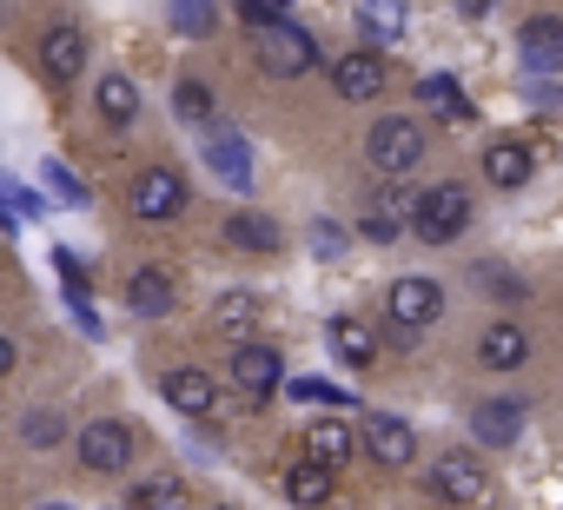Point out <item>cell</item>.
Segmentation results:
<instances>
[{
    "label": "cell",
    "instance_id": "ba28073f",
    "mask_svg": "<svg viewBox=\"0 0 563 510\" xmlns=\"http://www.w3.org/2000/svg\"><path fill=\"white\" fill-rule=\"evenodd\" d=\"M431 490H438L444 503H477V497L490 490V477H484V464H477L471 451H444V457L431 464Z\"/></svg>",
    "mask_w": 563,
    "mask_h": 510
},
{
    "label": "cell",
    "instance_id": "9c48e42d",
    "mask_svg": "<svg viewBox=\"0 0 563 510\" xmlns=\"http://www.w3.org/2000/svg\"><path fill=\"white\" fill-rule=\"evenodd\" d=\"M517 54H523V67H530L537 80L563 74V14H537V21L517 34Z\"/></svg>",
    "mask_w": 563,
    "mask_h": 510
},
{
    "label": "cell",
    "instance_id": "8992f818",
    "mask_svg": "<svg viewBox=\"0 0 563 510\" xmlns=\"http://www.w3.org/2000/svg\"><path fill=\"white\" fill-rule=\"evenodd\" d=\"M232 385H239L245 398H272L278 385H286V365H278V352H272V345L239 339V345H232Z\"/></svg>",
    "mask_w": 563,
    "mask_h": 510
},
{
    "label": "cell",
    "instance_id": "ac0fdd59",
    "mask_svg": "<svg viewBox=\"0 0 563 510\" xmlns=\"http://www.w3.org/2000/svg\"><path fill=\"white\" fill-rule=\"evenodd\" d=\"M352 451H358V431H352V424H339V418H319V424L306 431V457H312V464H325V470H339Z\"/></svg>",
    "mask_w": 563,
    "mask_h": 510
},
{
    "label": "cell",
    "instance_id": "d590c367",
    "mask_svg": "<svg viewBox=\"0 0 563 510\" xmlns=\"http://www.w3.org/2000/svg\"><path fill=\"white\" fill-rule=\"evenodd\" d=\"M239 21L245 27H265V21H278V8H272V0H239Z\"/></svg>",
    "mask_w": 563,
    "mask_h": 510
},
{
    "label": "cell",
    "instance_id": "e575fe53",
    "mask_svg": "<svg viewBox=\"0 0 563 510\" xmlns=\"http://www.w3.org/2000/svg\"><path fill=\"white\" fill-rule=\"evenodd\" d=\"M477 279H484V292H497V299H523V292H530V286H523V279H510L504 266H484Z\"/></svg>",
    "mask_w": 563,
    "mask_h": 510
},
{
    "label": "cell",
    "instance_id": "8fae6325",
    "mask_svg": "<svg viewBox=\"0 0 563 510\" xmlns=\"http://www.w3.org/2000/svg\"><path fill=\"white\" fill-rule=\"evenodd\" d=\"M80 67H87V34L80 27H47L41 34V74L54 87H67V80H80Z\"/></svg>",
    "mask_w": 563,
    "mask_h": 510
},
{
    "label": "cell",
    "instance_id": "ab89813d",
    "mask_svg": "<svg viewBox=\"0 0 563 510\" xmlns=\"http://www.w3.org/2000/svg\"><path fill=\"white\" fill-rule=\"evenodd\" d=\"M457 8H464V14H471V21H477V14H484V8H490V0H457Z\"/></svg>",
    "mask_w": 563,
    "mask_h": 510
},
{
    "label": "cell",
    "instance_id": "74e56055",
    "mask_svg": "<svg viewBox=\"0 0 563 510\" xmlns=\"http://www.w3.org/2000/svg\"><path fill=\"white\" fill-rule=\"evenodd\" d=\"M530 100H537V107H550V113H563V93H556V87H530Z\"/></svg>",
    "mask_w": 563,
    "mask_h": 510
},
{
    "label": "cell",
    "instance_id": "e0dca14e",
    "mask_svg": "<svg viewBox=\"0 0 563 510\" xmlns=\"http://www.w3.org/2000/svg\"><path fill=\"white\" fill-rule=\"evenodd\" d=\"M471 431H477L484 444H517V437H523V404H517V398H484V404L471 411Z\"/></svg>",
    "mask_w": 563,
    "mask_h": 510
},
{
    "label": "cell",
    "instance_id": "f35d334b",
    "mask_svg": "<svg viewBox=\"0 0 563 510\" xmlns=\"http://www.w3.org/2000/svg\"><path fill=\"white\" fill-rule=\"evenodd\" d=\"M8 372H14V345H8V339H0V378H8Z\"/></svg>",
    "mask_w": 563,
    "mask_h": 510
},
{
    "label": "cell",
    "instance_id": "5bb4252c",
    "mask_svg": "<svg viewBox=\"0 0 563 510\" xmlns=\"http://www.w3.org/2000/svg\"><path fill=\"white\" fill-rule=\"evenodd\" d=\"M332 87H339V100H378L385 93V60L372 47H358L332 67Z\"/></svg>",
    "mask_w": 563,
    "mask_h": 510
},
{
    "label": "cell",
    "instance_id": "cb8c5ba5",
    "mask_svg": "<svg viewBox=\"0 0 563 510\" xmlns=\"http://www.w3.org/2000/svg\"><path fill=\"white\" fill-rule=\"evenodd\" d=\"M418 100H424L431 113H444V120H477V113H471V100L457 93V80H451V74H424V80H418Z\"/></svg>",
    "mask_w": 563,
    "mask_h": 510
},
{
    "label": "cell",
    "instance_id": "60d3db41",
    "mask_svg": "<svg viewBox=\"0 0 563 510\" xmlns=\"http://www.w3.org/2000/svg\"><path fill=\"white\" fill-rule=\"evenodd\" d=\"M272 8H278V14H286V8H292V0H272Z\"/></svg>",
    "mask_w": 563,
    "mask_h": 510
},
{
    "label": "cell",
    "instance_id": "7c38bea8",
    "mask_svg": "<svg viewBox=\"0 0 563 510\" xmlns=\"http://www.w3.org/2000/svg\"><path fill=\"white\" fill-rule=\"evenodd\" d=\"M206 166H212L232 192H245V186H252V146H245L232 126H212V133H206Z\"/></svg>",
    "mask_w": 563,
    "mask_h": 510
},
{
    "label": "cell",
    "instance_id": "83f0119b",
    "mask_svg": "<svg viewBox=\"0 0 563 510\" xmlns=\"http://www.w3.org/2000/svg\"><path fill=\"white\" fill-rule=\"evenodd\" d=\"M358 27H365V41H398L405 34V0H365Z\"/></svg>",
    "mask_w": 563,
    "mask_h": 510
},
{
    "label": "cell",
    "instance_id": "6da1fadb",
    "mask_svg": "<svg viewBox=\"0 0 563 510\" xmlns=\"http://www.w3.org/2000/svg\"><path fill=\"white\" fill-rule=\"evenodd\" d=\"M258 41H252V54H258V67L272 74V80H299V74H312L319 67V41L306 34V27H292L286 14L278 21H265V27H252Z\"/></svg>",
    "mask_w": 563,
    "mask_h": 510
},
{
    "label": "cell",
    "instance_id": "d6986e66",
    "mask_svg": "<svg viewBox=\"0 0 563 510\" xmlns=\"http://www.w3.org/2000/svg\"><path fill=\"white\" fill-rule=\"evenodd\" d=\"M93 107H100L107 126H133V120H140V87H133L126 74H107V80L93 87Z\"/></svg>",
    "mask_w": 563,
    "mask_h": 510
},
{
    "label": "cell",
    "instance_id": "5b68a950",
    "mask_svg": "<svg viewBox=\"0 0 563 510\" xmlns=\"http://www.w3.org/2000/svg\"><path fill=\"white\" fill-rule=\"evenodd\" d=\"M74 444H80V464L100 470V477H113V470L133 464V424H120V418H93V424H80Z\"/></svg>",
    "mask_w": 563,
    "mask_h": 510
},
{
    "label": "cell",
    "instance_id": "1f68e13d",
    "mask_svg": "<svg viewBox=\"0 0 563 510\" xmlns=\"http://www.w3.org/2000/svg\"><path fill=\"white\" fill-rule=\"evenodd\" d=\"M21 437H27L34 451H54V444L67 437V424H60V411H34V418H21Z\"/></svg>",
    "mask_w": 563,
    "mask_h": 510
},
{
    "label": "cell",
    "instance_id": "52a82bcc",
    "mask_svg": "<svg viewBox=\"0 0 563 510\" xmlns=\"http://www.w3.org/2000/svg\"><path fill=\"white\" fill-rule=\"evenodd\" d=\"M385 306H391V325H398V332H424V325H438L444 292H438V279H398Z\"/></svg>",
    "mask_w": 563,
    "mask_h": 510
},
{
    "label": "cell",
    "instance_id": "836d02e7",
    "mask_svg": "<svg viewBox=\"0 0 563 510\" xmlns=\"http://www.w3.org/2000/svg\"><path fill=\"white\" fill-rule=\"evenodd\" d=\"M286 391H292V398H306V404H345V398H352V391H345V385H332V378H292Z\"/></svg>",
    "mask_w": 563,
    "mask_h": 510
},
{
    "label": "cell",
    "instance_id": "d4e9b609",
    "mask_svg": "<svg viewBox=\"0 0 563 510\" xmlns=\"http://www.w3.org/2000/svg\"><path fill=\"white\" fill-rule=\"evenodd\" d=\"M332 352H339V358H345L352 372H365V365L378 358V339H372V332H365L358 319H332Z\"/></svg>",
    "mask_w": 563,
    "mask_h": 510
},
{
    "label": "cell",
    "instance_id": "f1b7e54d",
    "mask_svg": "<svg viewBox=\"0 0 563 510\" xmlns=\"http://www.w3.org/2000/svg\"><path fill=\"white\" fill-rule=\"evenodd\" d=\"M0 212H8L14 225H27V219H41V212H47V199H41L34 186H21V179L0 173Z\"/></svg>",
    "mask_w": 563,
    "mask_h": 510
},
{
    "label": "cell",
    "instance_id": "603a6c76",
    "mask_svg": "<svg viewBox=\"0 0 563 510\" xmlns=\"http://www.w3.org/2000/svg\"><path fill=\"white\" fill-rule=\"evenodd\" d=\"M286 497H292L299 510L325 503V497H332V470H325V464H312V457H299V464L286 470Z\"/></svg>",
    "mask_w": 563,
    "mask_h": 510
},
{
    "label": "cell",
    "instance_id": "f546056e",
    "mask_svg": "<svg viewBox=\"0 0 563 510\" xmlns=\"http://www.w3.org/2000/svg\"><path fill=\"white\" fill-rule=\"evenodd\" d=\"M212 27H219L212 0H173V34H186V41H206Z\"/></svg>",
    "mask_w": 563,
    "mask_h": 510
},
{
    "label": "cell",
    "instance_id": "7a4b0ae2",
    "mask_svg": "<svg viewBox=\"0 0 563 510\" xmlns=\"http://www.w3.org/2000/svg\"><path fill=\"white\" fill-rule=\"evenodd\" d=\"M464 225H471V192H464V186H431V192L411 199V232H418V239L451 245Z\"/></svg>",
    "mask_w": 563,
    "mask_h": 510
},
{
    "label": "cell",
    "instance_id": "2e32d148",
    "mask_svg": "<svg viewBox=\"0 0 563 510\" xmlns=\"http://www.w3.org/2000/svg\"><path fill=\"white\" fill-rule=\"evenodd\" d=\"M477 358H484L490 372H517V365L530 358V332H523V325H510V319H497V325L477 339Z\"/></svg>",
    "mask_w": 563,
    "mask_h": 510
},
{
    "label": "cell",
    "instance_id": "ffe728a7",
    "mask_svg": "<svg viewBox=\"0 0 563 510\" xmlns=\"http://www.w3.org/2000/svg\"><path fill=\"white\" fill-rule=\"evenodd\" d=\"M484 179H490V186H523V179H530V146L490 140V146H484Z\"/></svg>",
    "mask_w": 563,
    "mask_h": 510
},
{
    "label": "cell",
    "instance_id": "4fadbf2b",
    "mask_svg": "<svg viewBox=\"0 0 563 510\" xmlns=\"http://www.w3.org/2000/svg\"><path fill=\"white\" fill-rule=\"evenodd\" d=\"M159 391H166V404H173L179 418H212V411H219V385H212L206 372H192V365H186V372H166Z\"/></svg>",
    "mask_w": 563,
    "mask_h": 510
},
{
    "label": "cell",
    "instance_id": "4dcf8cb0",
    "mask_svg": "<svg viewBox=\"0 0 563 510\" xmlns=\"http://www.w3.org/2000/svg\"><path fill=\"white\" fill-rule=\"evenodd\" d=\"M173 113H179L186 126H206V120H212V93H206L199 80H179V87H173Z\"/></svg>",
    "mask_w": 563,
    "mask_h": 510
},
{
    "label": "cell",
    "instance_id": "d6a6232c",
    "mask_svg": "<svg viewBox=\"0 0 563 510\" xmlns=\"http://www.w3.org/2000/svg\"><path fill=\"white\" fill-rule=\"evenodd\" d=\"M41 173H47V192H54L60 206H87V186H80V179H74L67 166H60V159H47Z\"/></svg>",
    "mask_w": 563,
    "mask_h": 510
},
{
    "label": "cell",
    "instance_id": "7402d4cb",
    "mask_svg": "<svg viewBox=\"0 0 563 510\" xmlns=\"http://www.w3.org/2000/svg\"><path fill=\"white\" fill-rule=\"evenodd\" d=\"M225 245L232 252H278V225L265 212H232L225 219Z\"/></svg>",
    "mask_w": 563,
    "mask_h": 510
},
{
    "label": "cell",
    "instance_id": "3957f363",
    "mask_svg": "<svg viewBox=\"0 0 563 510\" xmlns=\"http://www.w3.org/2000/svg\"><path fill=\"white\" fill-rule=\"evenodd\" d=\"M365 153H372V166L385 179H398V173H411L424 159V126L418 120H378L372 140H365Z\"/></svg>",
    "mask_w": 563,
    "mask_h": 510
},
{
    "label": "cell",
    "instance_id": "30bf717a",
    "mask_svg": "<svg viewBox=\"0 0 563 510\" xmlns=\"http://www.w3.org/2000/svg\"><path fill=\"white\" fill-rule=\"evenodd\" d=\"M358 437H365V451H372L385 470H405V464L418 457V437H411V424H405V418H385V411H372Z\"/></svg>",
    "mask_w": 563,
    "mask_h": 510
},
{
    "label": "cell",
    "instance_id": "9a60e30c",
    "mask_svg": "<svg viewBox=\"0 0 563 510\" xmlns=\"http://www.w3.org/2000/svg\"><path fill=\"white\" fill-rule=\"evenodd\" d=\"M126 312H133V319H166V312H173V273L140 266V273L126 279Z\"/></svg>",
    "mask_w": 563,
    "mask_h": 510
},
{
    "label": "cell",
    "instance_id": "277c9868",
    "mask_svg": "<svg viewBox=\"0 0 563 510\" xmlns=\"http://www.w3.org/2000/svg\"><path fill=\"white\" fill-rule=\"evenodd\" d=\"M126 206H133V219H146V225H166V219H179V212H186V179H179L173 166H146V173L133 179Z\"/></svg>",
    "mask_w": 563,
    "mask_h": 510
},
{
    "label": "cell",
    "instance_id": "4316f807",
    "mask_svg": "<svg viewBox=\"0 0 563 510\" xmlns=\"http://www.w3.org/2000/svg\"><path fill=\"white\" fill-rule=\"evenodd\" d=\"M186 503H192L186 477H146V484L133 490V503H126V510H186Z\"/></svg>",
    "mask_w": 563,
    "mask_h": 510
},
{
    "label": "cell",
    "instance_id": "b9f144b4",
    "mask_svg": "<svg viewBox=\"0 0 563 510\" xmlns=\"http://www.w3.org/2000/svg\"><path fill=\"white\" fill-rule=\"evenodd\" d=\"M41 510H67V503H41Z\"/></svg>",
    "mask_w": 563,
    "mask_h": 510
},
{
    "label": "cell",
    "instance_id": "484cf974",
    "mask_svg": "<svg viewBox=\"0 0 563 510\" xmlns=\"http://www.w3.org/2000/svg\"><path fill=\"white\" fill-rule=\"evenodd\" d=\"M258 325V299L252 292H225L219 306H212V332H225V339H245Z\"/></svg>",
    "mask_w": 563,
    "mask_h": 510
},
{
    "label": "cell",
    "instance_id": "44dd1931",
    "mask_svg": "<svg viewBox=\"0 0 563 510\" xmlns=\"http://www.w3.org/2000/svg\"><path fill=\"white\" fill-rule=\"evenodd\" d=\"M405 225H411V199H405V192H385V199L365 212V225H358V232H365L372 245H391Z\"/></svg>",
    "mask_w": 563,
    "mask_h": 510
},
{
    "label": "cell",
    "instance_id": "8d00e7d4",
    "mask_svg": "<svg viewBox=\"0 0 563 510\" xmlns=\"http://www.w3.org/2000/svg\"><path fill=\"white\" fill-rule=\"evenodd\" d=\"M312 245H319V252H325V259H332V252H339L345 239H339V225H332V219H319V225H312Z\"/></svg>",
    "mask_w": 563,
    "mask_h": 510
}]
</instances>
